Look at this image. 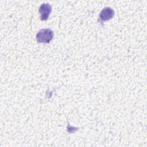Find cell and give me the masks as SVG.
Segmentation results:
<instances>
[{
    "mask_svg": "<svg viewBox=\"0 0 147 147\" xmlns=\"http://www.w3.org/2000/svg\"><path fill=\"white\" fill-rule=\"evenodd\" d=\"M53 37V32L50 29H42L36 34V40L40 43H49Z\"/></svg>",
    "mask_w": 147,
    "mask_h": 147,
    "instance_id": "1",
    "label": "cell"
},
{
    "mask_svg": "<svg viewBox=\"0 0 147 147\" xmlns=\"http://www.w3.org/2000/svg\"><path fill=\"white\" fill-rule=\"evenodd\" d=\"M114 14L115 11L113 9L109 7H105L101 10L99 14V21L101 22L108 21L114 17Z\"/></svg>",
    "mask_w": 147,
    "mask_h": 147,
    "instance_id": "2",
    "label": "cell"
},
{
    "mask_svg": "<svg viewBox=\"0 0 147 147\" xmlns=\"http://www.w3.org/2000/svg\"><path fill=\"white\" fill-rule=\"evenodd\" d=\"M52 11V6L48 3H42L40 5L38 11L40 14V20L41 21L47 20Z\"/></svg>",
    "mask_w": 147,
    "mask_h": 147,
    "instance_id": "3",
    "label": "cell"
}]
</instances>
